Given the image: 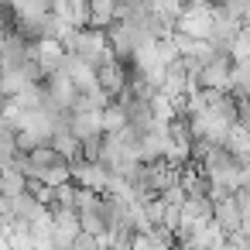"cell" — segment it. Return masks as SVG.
<instances>
[{
  "label": "cell",
  "mask_w": 250,
  "mask_h": 250,
  "mask_svg": "<svg viewBox=\"0 0 250 250\" xmlns=\"http://www.w3.org/2000/svg\"><path fill=\"white\" fill-rule=\"evenodd\" d=\"M240 35H243V21L223 14V7L216 4V7H212V28H209V38H206V42L212 45V52H216V55H229Z\"/></svg>",
  "instance_id": "1"
},
{
  "label": "cell",
  "mask_w": 250,
  "mask_h": 250,
  "mask_svg": "<svg viewBox=\"0 0 250 250\" xmlns=\"http://www.w3.org/2000/svg\"><path fill=\"white\" fill-rule=\"evenodd\" d=\"M209 28H212V4H188L175 24V31L192 38V42H206Z\"/></svg>",
  "instance_id": "2"
},
{
  "label": "cell",
  "mask_w": 250,
  "mask_h": 250,
  "mask_svg": "<svg viewBox=\"0 0 250 250\" xmlns=\"http://www.w3.org/2000/svg\"><path fill=\"white\" fill-rule=\"evenodd\" d=\"M93 72H96V86H100V93H103L110 103H117L120 93L127 89V65H124L120 59H110V62L96 65Z\"/></svg>",
  "instance_id": "3"
},
{
  "label": "cell",
  "mask_w": 250,
  "mask_h": 250,
  "mask_svg": "<svg viewBox=\"0 0 250 250\" xmlns=\"http://www.w3.org/2000/svg\"><path fill=\"white\" fill-rule=\"evenodd\" d=\"M229 72H233V59H229V55H212V59L199 69V89L229 93Z\"/></svg>",
  "instance_id": "4"
},
{
  "label": "cell",
  "mask_w": 250,
  "mask_h": 250,
  "mask_svg": "<svg viewBox=\"0 0 250 250\" xmlns=\"http://www.w3.org/2000/svg\"><path fill=\"white\" fill-rule=\"evenodd\" d=\"M69 178H72V185L76 188H93V192H106V185H110V175H106V168L103 165H96V161H72L69 165Z\"/></svg>",
  "instance_id": "5"
},
{
  "label": "cell",
  "mask_w": 250,
  "mask_h": 250,
  "mask_svg": "<svg viewBox=\"0 0 250 250\" xmlns=\"http://www.w3.org/2000/svg\"><path fill=\"white\" fill-rule=\"evenodd\" d=\"M212 223H216L226 236H236V233H240V226H243V212H240V206L233 202V195L212 199Z\"/></svg>",
  "instance_id": "6"
},
{
  "label": "cell",
  "mask_w": 250,
  "mask_h": 250,
  "mask_svg": "<svg viewBox=\"0 0 250 250\" xmlns=\"http://www.w3.org/2000/svg\"><path fill=\"white\" fill-rule=\"evenodd\" d=\"M62 59H65V48H62L55 38H42V42L35 45V62H38V69H42L45 79L62 69Z\"/></svg>",
  "instance_id": "7"
},
{
  "label": "cell",
  "mask_w": 250,
  "mask_h": 250,
  "mask_svg": "<svg viewBox=\"0 0 250 250\" xmlns=\"http://www.w3.org/2000/svg\"><path fill=\"white\" fill-rule=\"evenodd\" d=\"M100 113H103V110H93V113H69V130H72V137H76L79 144L103 137V124H100Z\"/></svg>",
  "instance_id": "8"
},
{
  "label": "cell",
  "mask_w": 250,
  "mask_h": 250,
  "mask_svg": "<svg viewBox=\"0 0 250 250\" xmlns=\"http://www.w3.org/2000/svg\"><path fill=\"white\" fill-rule=\"evenodd\" d=\"M113 21H117V4H113V0H93V4H89L86 28H93V31H106Z\"/></svg>",
  "instance_id": "9"
},
{
  "label": "cell",
  "mask_w": 250,
  "mask_h": 250,
  "mask_svg": "<svg viewBox=\"0 0 250 250\" xmlns=\"http://www.w3.org/2000/svg\"><path fill=\"white\" fill-rule=\"evenodd\" d=\"M28 192V182L21 178V171H0V195L4 199H18V195H24Z\"/></svg>",
  "instance_id": "10"
},
{
  "label": "cell",
  "mask_w": 250,
  "mask_h": 250,
  "mask_svg": "<svg viewBox=\"0 0 250 250\" xmlns=\"http://www.w3.org/2000/svg\"><path fill=\"white\" fill-rule=\"evenodd\" d=\"M100 124H103V134H120V130L127 127V117H124L120 103H110V106H103V113H100Z\"/></svg>",
  "instance_id": "11"
},
{
  "label": "cell",
  "mask_w": 250,
  "mask_h": 250,
  "mask_svg": "<svg viewBox=\"0 0 250 250\" xmlns=\"http://www.w3.org/2000/svg\"><path fill=\"white\" fill-rule=\"evenodd\" d=\"M38 182L45 185V188H62V185H69L72 178H69V165H52V168H45L42 175H38Z\"/></svg>",
  "instance_id": "12"
}]
</instances>
